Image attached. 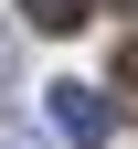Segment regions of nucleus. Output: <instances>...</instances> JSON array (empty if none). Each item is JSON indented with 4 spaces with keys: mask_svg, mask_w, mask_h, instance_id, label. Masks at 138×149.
I'll return each instance as SVG.
<instances>
[{
    "mask_svg": "<svg viewBox=\"0 0 138 149\" xmlns=\"http://www.w3.org/2000/svg\"><path fill=\"white\" fill-rule=\"evenodd\" d=\"M117 74H128V85H138V53H128V64H117Z\"/></svg>",
    "mask_w": 138,
    "mask_h": 149,
    "instance_id": "obj_4",
    "label": "nucleus"
},
{
    "mask_svg": "<svg viewBox=\"0 0 138 149\" xmlns=\"http://www.w3.org/2000/svg\"><path fill=\"white\" fill-rule=\"evenodd\" d=\"M85 11H96V0H21L32 32H85Z\"/></svg>",
    "mask_w": 138,
    "mask_h": 149,
    "instance_id": "obj_2",
    "label": "nucleus"
},
{
    "mask_svg": "<svg viewBox=\"0 0 138 149\" xmlns=\"http://www.w3.org/2000/svg\"><path fill=\"white\" fill-rule=\"evenodd\" d=\"M0 149H43V139H21V128H0Z\"/></svg>",
    "mask_w": 138,
    "mask_h": 149,
    "instance_id": "obj_3",
    "label": "nucleus"
},
{
    "mask_svg": "<svg viewBox=\"0 0 138 149\" xmlns=\"http://www.w3.org/2000/svg\"><path fill=\"white\" fill-rule=\"evenodd\" d=\"M43 117H53V139L96 149V139L117 128V107H106V85H85V74H53V85H43Z\"/></svg>",
    "mask_w": 138,
    "mask_h": 149,
    "instance_id": "obj_1",
    "label": "nucleus"
}]
</instances>
